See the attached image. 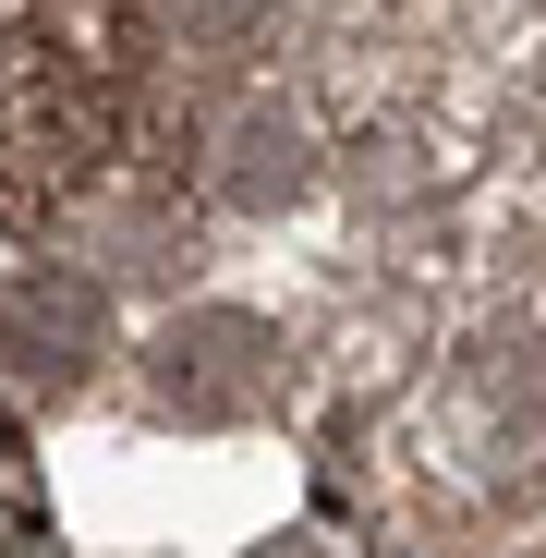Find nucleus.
I'll return each instance as SVG.
<instances>
[{"label":"nucleus","mask_w":546,"mask_h":558,"mask_svg":"<svg viewBox=\"0 0 546 558\" xmlns=\"http://www.w3.org/2000/svg\"><path fill=\"white\" fill-rule=\"evenodd\" d=\"M146 377H158V401H170L182 425H243V413L280 401L292 364H280V328H267V316H243V304H195V316L158 328Z\"/></svg>","instance_id":"f257e3e1"},{"label":"nucleus","mask_w":546,"mask_h":558,"mask_svg":"<svg viewBox=\"0 0 546 558\" xmlns=\"http://www.w3.org/2000/svg\"><path fill=\"white\" fill-rule=\"evenodd\" d=\"M207 158H219L207 182H219L231 207H292L304 182H316V134H304L280 98H243V110L219 122V146H207Z\"/></svg>","instance_id":"f03ea898"},{"label":"nucleus","mask_w":546,"mask_h":558,"mask_svg":"<svg viewBox=\"0 0 546 558\" xmlns=\"http://www.w3.org/2000/svg\"><path fill=\"white\" fill-rule=\"evenodd\" d=\"M85 352H98V292H85V279L37 267V279L0 292V364H13V377H73Z\"/></svg>","instance_id":"7ed1b4c3"},{"label":"nucleus","mask_w":546,"mask_h":558,"mask_svg":"<svg viewBox=\"0 0 546 558\" xmlns=\"http://www.w3.org/2000/svg\"><path fill=\"white\" fill-rule=\"evenodd\" d=\"M170 13L195 25V37H243V25H255V0H170Z\"/></svg>","instance_id":"20e7f679"},{"label":"nucleus","mask_w":546,"mask_h":558,"mask_svg":"<svg viewBox=\"0 0 546 558\" xmlns=\"http://www.w3.org/2000/svg\"><path fill=\"white\" fill-rule=\"evenodd\" d=\"M255 558H328V546H304V534H280V546H255Z\"/></svg>","instance_id":"39448f33"}]
</instances>
